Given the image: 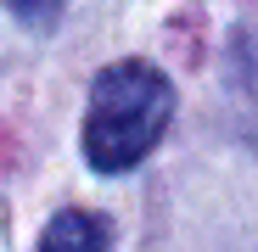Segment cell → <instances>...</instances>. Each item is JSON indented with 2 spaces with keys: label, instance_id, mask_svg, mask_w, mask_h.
<instances>
[{
  "label": "cell",
  "instance_id": "1",
  "mask_svg": "<svg viewBox=\"0 0 258 252\" xmlns=\"http://www.w3.org/2000/svg\"><path fill=\"white\" fill-rule=\"evenodd\" d=\"M174 118V84L152 62H112L90 84L84 112V157L96 174H129Z\"/></svg>",
  "mask_w": 258,
  "mask_h": 252
},
{
  "label": "cell",
  "instance_id": "2",
  "mask_svg": "<svg viewBox=\"0 0 258 252\" xmlns=\"http://www.w3.org/2000/svg\"><path fill=\"white\" fill-rule=\"evenodd\" d=\"M39 252H107V224H101L96 213L68 207V213H56V219L45 224Z\"/></svg>",
  "mask_w": 258,
  "mask_h": 252
}]
</instances>
